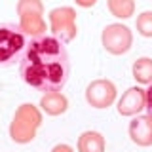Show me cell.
<instances>
[{
  "label": "cell",
  "mask_w": 152,
  "mask_h": 152,
  "mask_svg": "<svg viewBox=\"0 0 152 152\" xmlns=\"http://www.w3.org/2000/svg\"><path fill=\"white\" fill-rule=\"evenodd\" d=\"M129 137L139 146H150L152 145V116H139L129 124Z\"/></svg>",
  "instance_id": "9c48e42d"
},
{
  "label": "cell",
  "mask_w": 152,
  "mask_h": 152,
  "mask_svg": "<svg viewBox=\"0 0 152 152\" xmlns=\"http://www.w3.org/2000/svg\"><path fill=\"white\" fill-rule=\"evenodd\" d=\"M28 8V13H21V31L28 32V34L42 36V32L46 31V25L42 21V4L40 2H23Z\"/></svg>",
  "instance_id": "ba28073f"
},
{
  "label": "cell",
  "mask_w": 152,
  "mask_h": 152,
  "mask_svg": "<svg viewBox=\"0 0 152 152\" xmlns=\"http://www.w3.org/2000/svg\"><path fill=\"white\" fill-rule=\"evenodd\" d=\"M107 6L114 17H120V19H127L135 10V4L131 0H108Z\"/></svg>",
  "instance_id": "4fadbf2b"
},
{
  "label": "cell",
  "mask_w": 152,
  "mask_h": 152,
  "mask_svg": "<svg viewBox=\"0 0 152 152\" xmlns=\"http://www.w3.org/2000/svg\"><path fill=\"white\" fill-rule=\"evenodd\" d=\"M86 99L95 108H107L116 99V88L110 80H95L86 89Z\"/></svg>",
  "instance_id": "8992f818"
},
{
  "label": "cell",
  "mask_w": 152,
  "mask_h": 152,
  "mask_svg": "<svg viewBox=\"0 0 152 152\" xmlns=\"http://www.w3.org/2000/svg\"><path fill=\"white\" fill-rule=\"evenodd\" d=\"M40 126V114L32 104H23L19 108L12 127V137L17 142H27L34 139V131Z\"/></svg>",
  "instance_id": "3957f363"
},
{
  "label": "cell",
  "mask_w": 152,
  "mask_h": 152,
  "mask_svg": "<svg viewBox=\"0 0 152 152\" xmlns=\"http://www.w3.org/2000/svg\"><path fill=\"white\" fill-rule=\"evenodd\" d=\"M137 31L142 36L152 38V12H142L137 17Z\"/></svg>",
  "instance_id": "5bb4252c"
},
{
  "label": "cell",
  "mask_w": 152,
  "mask_h": 152,
  "mask_svg": "<svg viewBox=\"0 0 152 152\" xmlns=\"http://www.w3.org/2000/svg\"><path fill=\"white\" fill-rule=\"evenodd\" d=\"M53 152H72V148L66 146V145H57L55 148H53Z\"/></svg>",
  "instance_id": "2e32d148"
},
{
  "label": "cell",
  "mask_w": 152,
  "mask_h": 152,
  "mask_svg": "<svg viewBox=\"0 0 152 152\" xmlns=\"http://www.w3.org/2000/svg\"><path fill=\"white\" fill-rule=\"evenodd\" d=\"M80 152H104V139L97 131H86L78 139Z\"/></svg>",
  "instance_id": "8fae6325"
},
{
  "label": "cell",
  "mask_w": 152,
  "mask_h": 152,
  "mask_svg": "<svg viewBox=\"0 0 152 152\" xmlns=\"http://www.w3.org/2000/svg\"><path fill=\"white\" fill-rule=\"evenodd\" d=\"M146 108V91L141 88H129L118 101V112L122 116H133Z\"/></svg>",
  "instance_id": "52a82bcc"
},
{
  "label": "cell",
  "mask_w": 152,
  "mask_h": 152,
  "mask_svg": "<svg viewBox=\"0 0 152 152\" xmlns=\"http://www.w3.org/2000/svg\"><path fill=\"white\" fill-rule=\"evenodd\" d=\"M23 82L36 91H59L70 76V61L65 44L55 36H36L27 44L19 61Z\"/></svg>",
  "instance_id": "6da1fadb"
},
{
  "label": "cell",
  "mask_w": 152,
  "mask_h": 152,
  "mask_svg": "<svg viewBox=\"0 0 152 152\" xmlns=\"http://www.w3.org/2000/svg\"><path fill=\"white\" fill-rule=\"evenodd\" d=\"M40 107L44 108L48 114L51 116H57V114H63L69 107V101H66L65 95H61L59 91H51V93H46L40 101Z\"/></svg>",
  "instance_id": "30bf717a"
},
{
  "label": "cell",
  "mask_w": 152,
  "mask_h": 152,
  "mask_svg": "<svg viewBox=\"0 0 152 152\" xmlns=\"http://www.w3.org/2000/svg\"><path fill=\"white\" fill-rule=\"evenodd\" d=\"M27 38L21 27L12 23H0V66H12L21 61L27 48Z\"/></svg>",
  "instance_id": "7a4b0ae2"
},
{
  "label": "cell",
  "mask_w": 152,
  "mask_h": 152,
  "mask_svg": "<svg viewBox=\"0 0 152 152\" xmlns=\"http://www.w3.org/2000/svg\"><path fill=\"white\" fill-rule=\"evenodd\" d=\"M76 13L72 8H55L50 12V25L55 38L61 42H70L76 36Z\"/></svg>",
  "instance_id": "5b68a950"
},
{
  "label": "cell",
  "mask_w": 152,
  "mask_h": 152,
  "mask_svg": "<svg viewBox=\"0 0 152 152\" xmlns=\"http://www.w3.org/2000/svg\"><path fill=\"white\" fill-rule=\"evenodd\" d=\"M133 44V36L131 31L126 25H120V23H112V25H107L103 31V46L108 53L112 55H122L127 53L129 48Z\"/></svg>",
  "instance_id": "277c9868"
},
{
  "label": "cell",
  "mask_w": 152,
  "mask_h": 152,
  "mask_svg": "<svg viewBox=\"0 0 152 152\" xmlns=\"http://www.w3.org/2000/svg\"><path fill=\"white\" fill-rule=\"evenodd\" d=\"M146 110H148V114L152 116V84H150V88L146 89Z\"/></svg>",
  "instance_id": "9a60e30c"
},
{
  "label": "cell",
  "mask_w": 152,
  "mask_h": 152,
  "mask_svg": "<svg viewBox=\"0 0 152 152\" xmlns=\"http://www.w3.org/2000/svg\"><path fill=\"white\" fill-rule=\"evenodd\" d=\"M133 78L139 84H152V59L141 57L133 63Z\"/></svg>",
  "instance_id": "7c38bea8"
}]
</instances>
